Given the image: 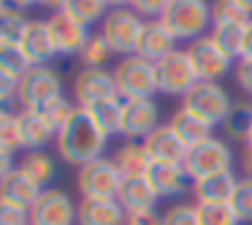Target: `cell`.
Listing matches in <instances>:
<instances>
[{
  "mask_svg": "<svg viewBox=\"0 0 252 225\" xmlns=\"http://www.w3.org/2000/svg\"><path fill=\"white\" fill-rule=\"evenodd\" d=\"M106 141H109V136H106V133L90 120L87 111L79 109V106L71 114V120L57 130V138H55L57 155H60L65 163L79 165V168L93 163V160H98V158H103Z\"/></svg>",
  "mask_w": 252,
  "mask_h": 225,
  "instance_id": "obj_1",
  "label": "cell"
},
{
  "mask_svg": "<svg viewBox=\"0 0 252 225\" xmlns=\"http://www.w3.org/2000/svg\"><path fill=\"white\" fill-rule=\"evenodd\" d=\"M160 22L176 41H198L212 22V3L206 0H171Z\"/></svg>",
  "mask_w": 252,
  "mask_h": 225,
  "instance_id": "obj_2",
  "label": "cell"
},
{
  "mask_svg": "<svg viewBox=\"0 0 252 225\" xmlns=\"http://www.w3.org/2000/svg\"><path fill=\"white\" fill-rule=\"evenodd\" d=\"M114 82H117V93H120L122 100L152 98V93H158V71H155V63L144 60L138 55L122 57L114 68Z\"/></svg>",
  "mask_w": 252,
  "mask_h": 225,
  "instance_id": "obj_3",
  "label": "cell"
},
{
  "mask_svg": "<svg viewBox=\"0 0 252 225\" xmlns=\"http://www.w3.org/2000/svg\"><path fill=\"white\" fill-rule=\"evenodd\" d=\"M144 25L147 22H141V17L133 8H111L100 25V35L106 38V44L111 46L114 55L130 57L138 52Z\"/></svg>",
  "mask_w": 252,
  "mask_h": 225,
  "instance_id": "obj_4",
  "label": "cell"
},
{
  "mask_svg": "<svg viewBox=\"0 0 252 225\" xmlns=\"http://www.w3.org/2000/svg\"><path fill=\"white\" fill-rule=\"evenodd\" d=\"M182 109H187L190 114H195L198 120L209 122V125H222L228 111L233 109L228 90L220 87L217 82H198L190 93L182 98Z\"/></svg>",
  "mask_w": 252,
  "mask_h": 225,
  "instance_id": "obj_5",
  "label": "cell"
},
{
  "mask_svg": "<svg viewBox=\"0 0 252 225\" xmlns=\"http://www.w3.org/2000/svg\"><path fill=\"white\" fill-rule=\"evenodd\" d=\"M230 147L222 141V138L212 136L206 141L195 144V147L187 149L185 155V171L192 182L195 179H203V176H212V174H220V171H230Z\"/></svg>",
  "mask_w": 252,
  "mask_h": 225,
  "instance_id": "obj_6",
  "label": "cell"
},
{
  "mask_svg": "<svg viewBox=\"0 0 252 225\" xmlns=\"http://www.w3.org/2000/svg\"><path fill=\"white\" fill-rule=\"evenodd\" d=\"M122 185V174L111 158H98L82 165L76 176V187L82 198H117Z\"/></svg>",
  "mask_w": 252,
  "mask_h": 225,
  "instance_id": "obj_7",
  "label": "cell"
},
{
  "mask_svg": "<svg viewBox=\"0 0 252 225\" xmlns=\"http://www.w3.org/2000/svg\"><path fill=\"white\" fill-rule=\"evenodd\" d=\"M155 71H158V90L165 95H182L185 98L198 84L195 68L187 57V49H174L168 57L155 63Z\"/></svg>",
  "mask_w": 252,
  "mask_h": 225,
  "instance_id": "obj_8",
  "label": "cell"
},
{
  "mask_svg": "<svg viewBox=\"0 0 252 225\" xmlns=\"http://www.w3.org/2000/svg\"><path fill=\"white\" fill-rule=\"evenodd\" d=\"M55 95H63V82L49 65H33L22 79H19L17 100L25 109H41L46 100Z\"/></svg>",
  "mask_w": 252,
  "mask_h": 225,
  "instance_id": "obj_9",
  "label": "cell"
},
{
  "mask_svg": "<svg viewBox=\"0 0 252 225\" xmlns=\"http://www.w3.org/2000/svg\"><path fill=\"white\" fill-rule=\"evenodd\" d=\"M158 128H160V111H158V103L152 98L125 100V106H122L120 136H125L127 141H144Z\"/></svg>",
  "mask_w": 252,
  "mask_h": 225,
  "instance_id": "obj_10",
  "label": "cell"
},
{
  "mask_svg": "<svg viewBox=\"0 0 252 225\" xmlns=\"http://www.w3.org/2000/svg\"><path fill=\"white\" fill-rule=\"evenodd\" d=\"M187 57H190L192 68H195L198 82H217V79H222L230 71V57L214 44L212 35L192 41L190 49H187Z\"/></svg>",
  "mask_w": 252,
  "mask_h": 225,
  "instance_id": "obj_11",
  "label": "cell"
},
{
  "mask_svg": "<svg viewBox=\"0 0 252 225\" xmlns=\"http://www.w3.org/2000/svg\"><path fill=\"white\" fill-rule=\"evenodd\" d=\"M73 98L79 100V109H87L98 100L120 98L114 71H106V68H84V71H79V76L73 79Z\"/></svg>",
  "mask_w": 252,
  "mask_h": 225,
  "instance_id": "obj_12",
  "label": "cell"
},
{
  "mask_svg": "<svg viewBox=\"0 0 252 225\" xmlns=\"http://www.w3.org/2000/svg\"><path fill=\"white\" fill-rule=\"evenodd\" d=\"M76 206L63 190H44L35 206L30 209V225H73Z\"/></svg>",
  "mask_w": 252,
  "mask_h": 225,
  "instance_id": "obj_13",
  "label": "cell"
},
{
  "mask_svg": "<svg viewBox=\"0 0 252 225\" xmlns=\"http://www.w3.org/2000/svg\"><path fill=\"white\" fill-rule=\"evenodd\" d=\"M49 25V33H52V41H55V49L57 55H76L84 49V44L90 41V33H87V25L76 22L71 14L65 11H57L46 19Z\"/></svg>",
  "mask_w": 252,
  "mask_h": 225,
  "instance_id": "obj_14",
  "label": "cell"
},
{
  "mask_svg": "<svg viewBox=\"0 0 252 225\" xmlns=\"http://www.w3.org/2000/svg\"><path fill=\"white\" fill-rule=\"evenodd\" d=\"M125 217L117 198H82L76 203V225H125Z\"/></svg>",
  "mask_w": 252,
  "mask_h": 225,
  "instance_id": "obj_15",
  "label": "cell"
},
{
  "mask_svg": "<svg viewBox=\"0 0 252 225\" xmlns=\"http://www.w3.org/2000/svg\"><path fill=\"white\" fill-rule=\"evenodd\" d=\"M144 147H147L152 163H171V165H182L185 163L187 147L174 130L171 125H160L152 136L144 138Z\"/></svg>",
  "mask_w": 252,
  "mask_h": 225,
  "instance_id": "obj_16",
  "label": "cell"
},
{
  "mask_svg": "<svg viewBox=\"0 0 252 225\" xmlns=\"http://www.w3.org/2000/svg\"><path fill=\"white\" fill-rule=\"evenodd\" d=\"M19 49L25 52L30 65H46V63L57 55L55 41H52V33H49V25H46L44 19H30Z\"/></svg>",
  "mask_w": 252,
  "mask_h": 225,
  "instance_id": "obj_17",
  "label": "cell"
},
{
  "mask_svg": "<svg viewBox=\"0 0 252 225\" xmlns=\"http://www.w3.org/2000/svg\"><path fill=\"white\" fill-rule=\"evenodd\" d=\"M147 179L152 185V190L158 193V198H182L190 185H187V171L185 165H171V163H152V168L147 171Z\"/></svg>",
  "mask_w": 252,
  "mask_h": 225,
  "instance_id": "obj_18",
  "label": "cell"
},
{
  "mask_svg": "<svg viewBox=\"0 0 252 225\" xmlns=\"http://www.w3.org/2000/svg\"><path fill=\"white\" fill-rule=\"evenodd\" d=\"M19 122V133H22V144L28 152L33 149H44L52 138H57V128L41 114L38 109H22L17 114Z\"/></svg>",
  "mask_w": 252,
  "mask_h": 225,
  "instance_id": "obj_19",
  "label": "cell"
},
{
  "mask_svg": "<svg viewBox=\"0 0 252 225\" xmlns=\"http://www.w3.org/2000/svg\"><path fill=\"white\" fill-rule=\"evenodd\" d=\"M41 193H44V187H38L25 171H19V168H14L6 179L0 182V201H8V203H14V206H19V209H28V212L35 206V201L41 198Z\"/></svg>",
  "mask_w": 252,
  "mask_h": 225,
  "instance_id": "obj_20",
  "label": "cell"
},
{
  "mask_svg": "<svg viewBox=\"0 0 252 225\" xmlns=\"http://www.w3.org/2000/svg\"><path fill=\"white\" fill-rule=\"evenodd\" d=\"M174 49H176V38L171 35V30L160 19H152V22L144 25L141 41H138V52H136L138 57H144L149 63H160Z\"/></svg>",
  "mask_w": 252,
  "mask_h": 225,
  "instance_id": "obj_21",
  "label": "cell"
},
{
  "mask_svg": "<svg viewBox=\"0 0 252 225\" xmlns=\"http://www.w3.org/2000/svg\"><path fill=\"white\" fill-rule=\"evenodd\" d=\"M236 187H239V179L233 171H220V174L192 182V195L198 203H230Z\"/></svg>",
  "mask_w": 252,
  "mask_h": 225,
  "instance_id": "obj_22",
  "label": "cell"
},
{
  "mask_svg": "<svg viewBox=\"0 0 252 225\" xmlns=\"http://www.w3.org/2000/svg\"><path fill=\"white\" fill-rule=\"evenodd\" d=\"M117 201L122 203L127 214L130 212H147V209H155V203L160 201L158 193L152 190L147 176H127L122 179L120 193H117Z\"/></svg>",
  "mask_w": 252,
  "mask_h": 225,
  "instance_id": "obj_23",
  "label": "cell"
},
{
  "mask_svg": "<svg viewBox=\"0 0 252 225\" xmlns=\"http://www.w3.org/2000/svg\"><path fill=\"white\" fill-rule=\"evenodd\" d=\"M111 160L120 168L122 179H127V176H147V171L152 168V158H149L144 141H125L111 155Z\"/></svg>",
  "mask_w": 252,
  "mask_h": 225,
  "instance_id": "obj_24",
  "label": "cell"
},
{
  "mask_svg": "<svg viewBox=\"0 0 252 225\" xmlns=\"http://www.w3.org/2000/svg\"><path fill=\"white\" fill-rule=\"evenodd\" d=\"M171 130L176 133V136L185 141V147H195V144L206 141V138H212V125L203 120H198L195 114H190L187 109H179L174 117H171Z\"/></svg>",
  "mask_w": 252,
  "mask_h": 225,
  "instance_id": "obj_25",
  "label": "cell"
},
{
  "mask_svg": "<svg viewBox=\"0 0 252 225\" xmlns=\"http://www.w3.org/2000/svg\"><path fill=\"white\" fill-rule=\"evenodd\" d=\"M122 106H125V100L109 98V100H98V103L87 106L84 111H87L90 120H93L106 136H114V133H120V128H122Z\"/></svg>",
  "mask_w": 252,
  "mask_h": 225,
  "instance_id": "obj_26",
  "label": "cell"
},
{
  "mask_svg": "<svg viewBox=\"0 0 252 225\" xmlns=\"http://www.w3.org/2000/svg\"><path fill=\"white\" fill-rule=\"evenodd\" d=\"M19 171H25L35 185L44 187V185L52 182V176H55L57 168H55V158H52L49 152H44V149H33V152H25L22 163H19Z\"/></svg>",
  "mask_w": 252,
  "mask_h": 225,
  "instance_id": "obj_27",
  "label": "cell"
},
{
  "mask_svg": "<svg viewBox=\"0 0 252 225\" xmlns=\"http://www.w3.org/2000/svg\"><path fill=\"white\" fill-rule=\"evenodd\" d=\"M222 130L233 141H247L252 133V103H244V100L233 103V109L228 111V117L222 122Z\"/></svg>",
  "mask_w": 252,
  "mask_h": 225,
  "instance_id": "obj_28",
  "label": "cell"
},
{
  "mask_svg": "<svg viewBox=\"0 0 252 225\" xmlns=\"http://www.w3.org/2000/svg\"><path fill=\"white\" fill-rule=\"evenodd\" d=\"M244 28L247 25H214L212 30V41L233 60V57L244 55Z\"/></svg>",
  "mask_w": 252,
  "mask_h": 225,
  "instance_id": "obj_29",
  "label": "cell"
},
{
  "mask_svg": "<svg viewBox=\"0 0 252 225\" xmlns=\"http://www.w3.org/2000/svg\"><path fill=\"white\" fill-rule=\"evenodd\" d=\"M28 22L30 19L25 17L22 8H8V11L0 17V49L22 44V35H25V30H28Z\"/></svg>",
  "mask_w": 252,
  "mask_h": 225,
  "instance_id": "obj_30",
  "label": "cell"
},
{
  "mask_svg": "<svg viewBox=\"0 0 252 225\" xmlns=\"http://www.w3.org/2000/svg\"><path fill=\"white\" fill-rule=\"evenodd\" d=\"M109 11L111 8L106 0H68V6H65V14H71L76 22L87 25V28L95 22H103Z\"/></svg>",
  "mask_w": 252,
  "mask_h": 225,
  "instance_id": "obj_31",
  "label": "cell"
},
{
  "mask_svg": "<svg viewBox=\"0 0 252 225\" xmlns=\"http://www.w3.org/2000/svg\"><path fill=\"white\" fill-rule=\"evenodd\" d=\"M252 14L239 0H214L212 3V25H250Z\"/></svg>",
  "mask_w": 252,
  "mask_h": 225,
  "instance_id": "obj_32",
  "label": "cell"
},
{
  "mask_svg": "<svg viewBox=\"0 0 252 225\" xmlns=\"http://www.w3.org/2000/svg\"><path fill=\"white\" fill-rule=\"evenodd\" d=\"M111 57H114V52H111V46L106 44V38L100 33L90 35V41L84 44V49L79 52V60H82L84 68H106Z\"/></svg>",
  "mask_w": 252,
  "mask_h": 225,
  "instance_id": "obj_33",
  "label": "cell"
},
{
  "mask_svg": "<svg viewBox=\"0 0 252 225\" xmlns=\"http://www.w3.org/2000/svg\"><path fill=\"white\" fill-rule=\"evenodd\" d=\"M201 225H241L230 203H195Z\"/></svg>",
  "mask_w": 252,
  "mask_h": 225,
  "instance_id": "obj_34",
  "label": "cell"
},
{
  "mask_svg": "<svg viewBox=\"0 0 252 225\" xmlns=\"http://www.w3.org/2000/svg\"><path fill=\"white\" fill-rule=\"evenodd\" d=\"M0 149L8 155H17L19 149H25L17 114H11V111H6V114L0 117Z\"/></svg>",
  "mask_w": 252,
  "mask_h": 225,
  "instance_id": "obj_35",
  "label": "cell"
},
{
  "mask_svg": "<svg viewBox=\"0 0 252 225\" xmlns=\"http://www.w3.org/2000/svg\"><path fill=\"white\" fill-rule=\"evenodd\" d=\"M38 111H41V114H44L49 122H52V125L57 128V130H60V128L65 125L68 120H71V114L76 111V106H73L71 100L65 98V95H55V98L46 100V103L41 106Z\"/></svg>",
  "mask_w": 252,
  "mask_h": 225,
  "instance_id": "obj_36",
  "label": "cell"
},
{
  "mask_svg": "<svg viewBox=\"0 0 252 225\" xmlns=\"http://www.w3.org/2000/svg\"><path fill=\"white\" fill-rule=\"evenodd\" d=\"M30 68L33 65H30V60L25 57V52L19 49V46H6V49H0V71H6L8 76L22 79Z\"/></svg>",
  "mask_w": 252,
  "mask_h": 225,
  "instance_id": "obj_37",
  "label": "cell"
},
{
  "mask_svg": "<svg viewBox=\"0 0 252 225\" xmlns=\"http://www.w3.org/2000/svg\"><path fill=\"white\" fill-rule=\"evenodd\" d=\"M230 206L239 214L241 223H252V179H239V187L230 198Z\"/></svg>",
  "mask_w": 252,
  "mask_h": 225,
  "instance_id": "obj_38",
  "label": "cell"
},
{
  "mask_svg": "<svg viewBox=\"0 0 252 225\" xmlns=\"http://www.w3.org/2000/svg\"><path fill=\"white\" fill-rule=\"evenodd\" d=\"M163 225H201L198 223V206L192 203H174L163 212Z\"/></svg>",
  "mask_w": 252,
  "mask_h": 225,
  "instance_id": "obj_39",
  "label": "cell"
},
{
  "mask_svg": "<svg viewBox=\"0 0 252 225\" xmlns=\"http://www.w3.org/2000/svg\"><path fill=\"white\" fill-rule=\"evenodd\" d=\"M0 225H30V212L8 201H0Z\"/></svg>",
  "mask_w": 252,
  "mask_h": 225,
  "instance_id": "obj_40",
  "label": "cell"
},
{
  "mask_svg": "<svg viewBox=\"0 0 252 225\" xmlns=\"http://www.w3.org/2000/svg\"><path fill=\"white\" fill-rule=\"evenodd\" d=\"M171 0H130V8L138 17H163Z\"/></svg>",
  "mask_w": 252,
  "mask_h": 225,
  "instance_id": "obj_41",
  "label": "cell"
},
{
  "mask_svg": "<svg viewBox=\"0 0 252 225\" xmlns=\"http://www.w3.org/2000/svg\"><path fill=\"white\" fill-rule=\"evenodd\" d=\"M233 73H236V82H239V87L244 90V93L252 95V57H241V60L236 63Z\"/></svg>",
  "mask_w": 252,
  "mask_h": 225,
  "instance_id": "obj_42",
  "label": "cell"
},
{
  "mask_svg": "<svg viewBox=\"0 0 252 225\" xmlns=\"http://www.w3.org/2000/svg\"><path fill=\"white\" fill-rule=\"evenodd\" d=\"M17 93H19V79L8 76L6 71H0V103L8 106L11 98H17Z\"/></svg>",
  "mask_w": 252,
  "mask_h": 225,
  "instance_id": "obj_43",
  "label": "cell"
},
{
  "mask_svg": "<svg viewBox=\"0 0 252 225\" xmlns=\"http://www.w3.org/2000/svg\"><path fill=\"white\" fill-rule=\"evenodd\" d=\"M125 225H163V214H158L155 209H147V212H130L125 217Z\"/></svg>",
  "mask_w": 252,
  "mask_h": 225,
  "instance_id": "obj_44",
  "label": "cell"
},
{
  "mask_svg": "<svg viewBox=\"0 0 252 225\" xmlns=\"http://www.w3.org/2000/svg\"><path fill=\"white\" fill-rule=\"evenodd\" d=\"M11 171H14V155H8V152H3V149H0V182L6 179Z\"/></svg>",
  "mask_w": 252,
  "mask_h": 225,
  "instance_id": "obj_45",
  "label": "cell"
},
{
  "mask_svg": "<svg viewBox=\"0 0 252 225\" xmlns=\"http://www.w3.org/2000/svg\"><path fill=\"white\" fill-rule=\"evenodd\" d=\"M241 168H244V179H252V149H244V158H241Z\"/></svg>",
  "mask_w": 252,
  "mask_h": 225,
  "instance_id": "obj_46",
  "label": "cell"
},
{
  "mask_svg": "<svg viewBox=\"0 0 252 225\" xmlns=\"http://www.w3.org/2000/svg\"><path fill=\"white\" fill-rule=\"evenodd\" d=\"M241 57H252V19H250V25L244 28V55Z\"/></svg>",
  "mask_w": 252,
  "mask_h": 225,
  "instance_id": "obj_47",
  "label": "cell"
},
{
  "mask_svg": "<svg viewBox=\"0 0 252 225\" xmlns=\"http://www.w3.org/2000/svg\"><path fill=\"white\" fill-rule=\"evenodd\" d=\"M41 6L52 8V14H57V11H65L68 0H41Z\"/></svg>",
  "mask_w": 252,
  "mask_h": 225,
  "instance_id": "obj_48",
  "label": "cell"
},
{
  "mask_svg": "<svg viewBox=\"0 0 252 225\" xmlns=\"http://www.w3.org/2000/svg\"><path fill=\"white\" fill-rule=\"evenodd\" d=\"M8 3H11L14 8H30V6H35V3H41V0H8Z\"/></svg>",
  "mask_w": 252,
  "mask_h": 225,
  "instance_id": "obj_49",
  "label": "cell"
},
{
  "mask_svg": "<svg viewBox=\"0 0 252 225\" xmlns=\"http://www.w3.org/2000/svg\"><path fill=\"white\" fill-rule=\"evenodd\" d=\"M111 8H125V6H130V0H106Z\"/></svg>",
  "mask_w": 252,
  "mask_h": 225,
  "instance_id": "obj_50",
  "label": "cell"
},
{
  "mask_svg": "<svg viewBox=\"0 0 252 225\" xmlns=\"http://www.w3.org/2000/svg\"><path fill=\"white\" fill-rule=\"evenodd\" d=\"M239 3H241V6H244V8H247V11H250V14H252V0H239Z\"/></svg>",
  "mask_w": 252,
  "mask_h": 225,
  "instance_id": "obj_51",
  "label": "cell"
},
{
  "mask_svg": "<svg viewBox=\"0 0 252 225\" xmlns=\"http://www.w3.org/2000/svg\"><path fill=\"white\" fill-rule=\"evenodd\" d=\"M6 3H8V0H0V17H3V14L8 11V6H6Z\"/></svg>",
  "mask_w": 252,
  "mask_h": 225,
  "instance_id": "obj_52",
  "label": "cell"
},
{
  "mask_svg": "<svg viewBox=\"0 0 252 225\" xmlns=\"http://www.w3.org/2000/svg\"><path fill=\"white\" fill-rule=\"evenodd\" d=\"M6 111H8V109H6V106H3V103H0V117L6 114Z\"/></svg>",
  "mask_w": 252,
  "mask_h": 225,
  "instance_id": "obj_53",
  "label": "cell"
},
{
  "mask_svg": "<svg viewBox=\"0 0 252 225\" xmlns=\"http://www.w3.org/2000/svg\"><path fill=\"white\" fill-rule=\"evenodd\" d=\"M247 147H250V149H252V133H250V138H247Z\"/></svg>",
  "mask_w": 252,
  "mask_h": 225,
  "instance_id": "obj_54",
  "label": "cell"
},
{
  "mask_svg": "<svg viewBox=\"0 0 252 225\" xmlns=\"http://www.w3.org/2000/svg\"><path fill=\"white\" fill-rule=\"evenodd\" d=\"M250 103H252V98H250Z\"/></svg>",
  "mask_w": 252,
  "mask_h": 225,
  "instance_id": "obj_55",
  "label": "cell"
}]
</instances>
